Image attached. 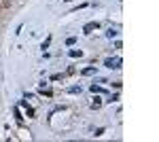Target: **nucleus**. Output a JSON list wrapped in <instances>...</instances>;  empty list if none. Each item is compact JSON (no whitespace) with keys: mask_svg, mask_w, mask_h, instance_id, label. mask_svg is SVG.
Returning a JSON list of instances; mask_svg holds the SVG:
<instances>
[{"mask_svg":"<svg viewBox=\"0 0 159 142\" xmlns=\"http://www.w3.org/2000/svg\"><path fill=\"white\" fill-rule=\"evenodd\" d=\"M104 66H106V68H121V59L119 57H108V59L104 62Z\"/></svg>","mask_w":159,"mask_h":142,"instance_id":"obj_1","label":"nucleus"},{"mask_svg":"<svg viewBox=\"0 0 159 142\" xmlns=\"http://www.w3.org/2000/svg\"><path fill=\"white\" fill-rule=\"evenodd\" d=\"M96 28H98V23H96V21H91V23H87V26L83 28V32H85V34H91Z\"/></svg>","mask_w":159,"mask_h":142,"instance_id":"obj_2","label":"nucleus"},{"mask_svg":"<svg viewBox=\"0 0 159 142\" xmlns=\"http://www.w3.org/2000/svg\"><path fill=\"white\" fill-rule=\"evenodd\" d=\"M106 36H108V38H115V36H117V30H113V28H110V30L106 32Z\"/></svg>","mask_w":159,"mask_h":142,"instance_id":"obj_3","label":"nucleus"},{"mask_svg":"<svg viewBox=\"0 0 159 142\" xmlns=\"http://www.w3.org/2000/svg\"><path fill=\"white\" fill-rule=\"evenodd\" d=\"M93 72H96V68H85V70H83V74H87V76L93 74Z\"/></svg>","mask_w":159,"mask_h":142,"instance_id":"obj_4","label":"nucleus"},{"mask_svg":"<svg viewBox=\"0 0 159 142\" xmlns=\"http://www.w3.org/2000/svg\"><path fill=\"white\" fill-rule=\"evenodd\" d=\"M100 104H102V102H100V100H98V98H96V100H93V102H91V108H100Z\"/></svg>","mask_w":159,"mask_h":142,"instance_id":"obj_5","label":"nucleus"},{"mask_svg":"<svg viewBox=\"0 0 159 142\" xmlns=\"http://www.w3.org/2000/svg\"><path fill=\"white\" fill-rule=\"evenodd\" d=\"M81 55V51H77V49H72V51H70V57H79Z\"/></svg>","mask_w":159,"mask_h":142,"instance_id":"obj_6","label":"nucleus"},{"mask_svg":"<svg viewBox=\"0 0 159 142\" xmlns=\"http://www.w3.org/2000/svg\"><path fill=\"white\" fill-rule=\"evenodd\" d=\"M68 91H70V94H81V87H70Z\"/></svg>","mask_w":159,"mask_h":142,"instance_id":"obj_7","label":"nucleus"},{"mask_svg":"<svg viewBox=\"0 0 159 142\" xmlns=\"http://www.w3.org/2000/svg\"><path fill=\"white\" fill-rule=\"evenodd\" d=\"M49 45H51V38H47V41L42 43V47H40V49H49Z\"/></svg>","mask_w":159,"mask_h":142,"instance_id":"obj_8","label":"nucleus"},{"mask_svg":"<svg viewBox=\"0 0 159 142\" xmlns=\"http://www.w3.org/2000/svg\"><path fill=\"white\" fill-rule=\"evenodd\" d=\"M91 91H93V94H100V91H102V87H96V85H91Z\"/></svg>","mask_w":159,"mask_h":142,"instance_id":"obj_9","label":"nucleus"},{"mask_svg":"<svg viewBox=\"0 0 159 142\" xmlns=\"http://www.w3.org/2000/svg\"><path fill=\"white\" fill-rule=\"evenodd\" d=\"M64 2H72V0H64Z\"/></svg>","mask_w":159,"mask_h":142,"instance_id":"obj_10","label":"nucleus"}]
</instances>
